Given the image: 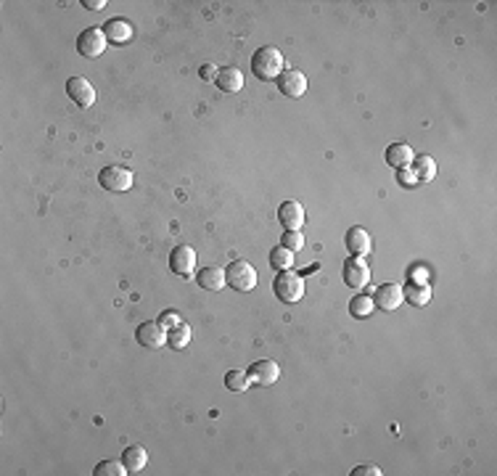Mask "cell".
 <instances>
[{
    "label": "cell",
    "instance_id": "6da1fadb",
    "mask_svg": "<svg viewBox=\"0 0 497 476\" xmlns=\"http://www.w3.org/2000/svg\"><path fill=\"white\" fill-rule=\"evenodd\" d=\"M283 53L273 45H265L251 56V75L262 80V82H273L283 75Z\"/></svg>",
    "mask_w": 497,
    "mask_h": 476
},
{
    "label": "cell",
    "instance_id": "7a4b0ae2",
    "mask_svg": "<svg viewBox=\"0 0 497 476\" xmlns=\"http://www.w3.org/2000/svg\"><path fill=\"white\" fill-rule=\"evenodd\" d=\"M273 291L283 304H297L304 297V281L291 270H281L273 281Z\"/></svg>",
    "mask_w": 497,
    "mask_h": 476
},
{
    "label": "cell",
    "instance_id": "3957f363",
    "mask_svg": "<svg viewBox=\"0 0 497 476\" xmlns=\"http://www.w3.org/2000/svg\"><path fill=\"white\" fill-rule=\"evenodd\" d=\"M225 278H228V286L236 288V291H251L257 286V270L246 260H236V262L228 265Z\"/></svg>",
    "mask_w": 497,
    "mask_h": 476
},
{
    "label": "cell",
    "instance_id": "277c9868",
    "mask_svg": "<svg viewBox=\"0 0 497 476\" xmlns=\"http://www.w3.org/2000/svg\"><path fill=\"white\" fill-rule=\"evenodd\" d=\"M101 188H106L109 193H122V191L133 188V172L124 167H103L98 175Z\"/></svg>",
    "mask_w": 497,
    "mask_h": 476
},
{
    "label": "cell",
    "instance_id": "5b68a950",
    "mask_svg": "<svg viewBox=\"0 0 497 476\" xmlns=\"http://www.w3.org/2000/svg\"><path fill=\"white\" fill-rule=\"evenodd\" d=\"M77 50H80L85 59H98L101 53L106 50V35H103V29H101V27H87L85 32H80Z\"/></svg>",
    "mask_w": 497,
    "mask_h": 476
},
{
    "label": "cell",
    "instance_id": "8992f818",
    "mask_svg": "<svg viewBox=\"0 0 497 476\" xmlns=\"http://www.w3.org/2000/svg\"><path fill=\"white\" fill-rule=\"evenodd\" d=\"M135 339L138 344H143L146 350H159V347L167 344V328L159 320H146V323L138 326Z\"/></svg>",
    "mask_w": 497,
    "mask_h": 476
},
{
    "label": "cell",
    "instance_id": "52a82bcc",
    "mask_svg": "<svg viewBox=\"0 0 497 476\" xmlns=\"http://www.w3.org/2000/svg\"><path fill=\"white\" fill-rule=\"evenodd\" d=\"M193 267H196V251L191 249V246L180 244V246H175L170 251V270H172L175 276L188 278L193 273Z\"/></svg>",
    "mask_w": 497,
    "mask_h": 476
},
{
    "label": "cell",
    "instance_id": "ba28073f",
    "mask_svg": "<svg viewBox=\"0 0 497 476\" xmlns=\"http://www.w3.org/2000/svg\"><path fill=\"white\" fill-rule=\"evenodd\" d=\"M341 278L349 288H362L368 281H371V267L362 257H352L344 262V270H341Z\"/></svg>",
    "mask_w": 497,
    "mask_h": 476
},
{
    "label": "cell",
    "instance_id": "9c48e42d",
    "mask_svg": "<svg viewBox=\"0 0 497 476\" xmlns=\"http://www.w3.org/2000/svg\"><path fill=\"white\" fill-rule=\"evenodd\" d=\"M66 93L80 109H90L96 103V90H93V85L87 82L85 77H69L66 80Z\"/></svg>",
    "mask_w": 497,
    "mask_h": 476
},
{
    "label": "cell",
    "instance_id": "30bf717a",
    "mask_svg": "<svg viewBox=\"0 0 497 476\" xmlns=\"http://www.w3.org/2000/svg\"><path fill=\"white\" fill-rule=\"evenodd\" d=\"M278 90L286 98H302L307 93V77L299 69H283V75L278 77Z\"/></svg>",
    "mask_w": 497,
    "mask_h": 476
},
{
    "label": "cell",
    "instance_id": "8fae6325",
    "mask_svg": "<svg viewBox=\"0 0 497 476\" xmlns=\"http://www.w3.org/2000/svg\"><path fill=\"white\" fill-rule=\"evenodd\" d=\"M373 302H376L378 310L394 313L399 304L405 302V297H402V286H399V283H384V286H378L376 288V294H373Z\"/></svg>",
    "mask_w": 497,
    "mask_h": 476
},
{
    "label": "cell",
    "instance_id": "7c38bea8",
    "mask_svg": "<svg viewBox=\"0 0 497 476\" xmlns=\"http://www.w3.org/2000/svg\"><path fill=\"white\" fill-rule=\"evenodd\" d=\"M246 373L254 387H273L275 381H278V376H281V368L273 360H260V363L251 365Z\"/></svg>",
    "mask_w": 497,
    "mask_h": 476
},
{
    "label": "cell",
    "instance_id": "4fadbf2b",
    "mask_svg": "<svg viewBox=\"0 0 497 476\" xmlns=\"http://www.w3.org/2000/svg\"><path fill=\"white\" fill-rule=\"evenodd\" d=\"M278 220L283 223L286 230H299V228L304 225V207L297 199L283 201L281 209H278Z\"/></svg>",
    "mask_w": 497,
    "mask_h": 476
},
{
    "label": "cell",
    "instance_id": "5bb4252c",
    "mask_svg": "<svg viewBox=\"0 0 497 476\" xmlns=\"http://www.w3.org/2000/svg\"><path fill=\"white\" fill-rule=\"evenodd\" d=\"M344 244H347V249L352 257H365V254H371V246H373L371 233H368L365 228H349Z\"/></svg>",
    "mask_w": 497,
    "mask_h": 476
},
{
    "label": "cell",
    "instance_id": "9a60e30c",
    "mask_svg": "<svg viewBox=\"0 0 497 476\" xmlns=\"http://www.w3.org/2000/svg\"><path fill=\"white\" fill-rule=\"evenodd\" d=\"M217 88L223 90V93H238V90L244 88V72L238 69V66H225L217 72Z\"/></svg>",
    "mask_w": 497,
    "mask_h": 476
},
{
    "label": "cell",
    "instance_id": "2e32d148",
    "mask_svg": "<svg viewBox=\"0 0 497 476\" xmlns=\"http://www.w3.org/2000/svg\"><path fill=\"white\" fill-rule=\"evenodd\" d=\"M103 35L106 40H112V43H130L133 40V24L127 22V19H109L106 24H103Z\"/></svg>",
    "mask_w": 497,
    "mask_h": 476
},
{
    "label": "cell",
    "instance_id": "e0dca14e",
    "mask_svg": "<svg viewBox=\"0 0 497 476\" xmlns=\"http://www.w3.org/2000/svg\"><path fill=\"white\" fill-rule=\"evenodd\" d=\"M402 297L415 304V307H426L431 302V286L426 281H410L408 286L402 288Z\"/></svg>",
    "mask_w": 497,
    "mask_h": 476
},
{
    "label": "cell",
    "instance_id": "ac0fdd59",
    "mask_svg": "<svg viewBox=\"0 0 497 476\" xmlns=\"http://www.w3.org/2000/svg\"><path fill=\"white\" fill-rule=\"evenodd\" d=\"M413 149L408 143H392L389 149H386V162L392 170H405L408 164H413Z\"/></svg>",
    "mask_w": 497,
    "mask_h": 476
},
{
    "label": "cell",
    "instance_id": "d6986e66",
    "mask_svg": "<svg viewBox=\"0 0 497 476\" xmlns=\"http://www.w3.org/2000/svg\"><path fill=\"white\" fill-rule=\"evenodd\" d=\"M196 281H199V286L207 288V291H220V288H225V283H228V278H225V270H223V267H217V265H209V267H204Z\"/></svg>",
    "mask_w": 497,
    "mask_h": 476
},
{
    "label": "cell",
    "instance_id": "ffe728a7",
    "mask_svg": "<svg viewBox=\"0 0 497 476\" xmlns=\"http://www.w3.org/2000/svg\"><path fill=\"white\" fill-rule=\"evenodd\" d=\"M146 461H149V455H146V450L140 445H133V447H127L122 452V463L130 474H140L146 468Z\"/></svg>",
    "mask_w": 497,
    "mask_h": 476
},
{
    "label": "cell",
    "instance_id": "44dd1931",
    "mask_svg": "<svg viewBox=\"0 0 497 476\" xmlns=\"http://www.w3.org/2000/svg\"><path fill=\"white\" fill-rule=\"evenodd\" d=\"M413 175L418 177V183H429V180H434V175H436L434 156H429V154H418V156L413 159Z\"/></svg>",
    "mask_w": 497,
    "mask_h": 476
},
{
    "label": "cell",
    "instance_id": "7402d4cb",
    "mask_svg": "<svg viewBox=\"0 0 497 476\" xmlns=\"http://www.w3.org/2000/svg\"><path fill=\"white\" fill-rule=\"evenodd\" d=\"M188 341H191V326H188V323H180V326L167 331V344H170L172 350H186Z\"/></svg>",
    "mask_w": 497,
    "mask_h": 476
},
{
    "label": "cell",
    "instance_id": "603a6c76",
    "mask_svg": "<svg viewBox=\"0 0 497 476\" xmlns=\"http://www.w3.org/2000/svg\"><path fill=\"white\" fill-rule=\"evenodd\" d=\"M291 265H294V251H288L286 246L270 249V267H275V270H291Z\"/></svg>",
    "mask_w": 497,
    "mask_h": 476
},
{
    "label": "cell",
    "instance_id": "cb8c5ba5",
    "mask_svg": "<svg viewBox=\"0 0 497 476\" xmlns=\"http://www.w3.org/2000/svg\"><path fill=\"white\" fill-rule=\"evenodd\" d=\"M373 310H376V302H373V297H365V294L349 302V315L352 318H368Z\"/></svg>",
    "mask_w": 497,
    "mask_h": 476
},
{
    "label": "cell",
    "instance_id": "d4e9b609",
    "mask_svg": "<svg viewBox=\"0 0 497 476\" xmlns=\"http://www.w3.org/2000/svg\"><path fill=\"white\" fill-rule=\"evenodd\" d=\"M248 373L246 371H230V373H225V387L230 389V392H246L248 389Z\"/></svg>",
    "mask_w": 497,
    "mask_h": 476
},
{
    "label": "cell",
    "instance_id": "484cf974",
    "mask_svg": "<svg viewBox=\"0 0 497 476\" xmlns=\"http://www.w3.org/2000/svg\"><path fill=\"white\" fill-rule=\"evenodd\" d=\"M93 474L96 476H124V474H130V471H127L124 463H119V461H103V463L96 466Z\"/></svg>",
    "mask_w": 497,
    "mask_h": 476
},
{
    "label": "cell",
    "instance_id": "4316f807",
    "mask_svg": "<svg viewBox=\"0 0 497 476\" xmlns=\"http://www.w3.org/2000/svg\"><path fill=\"white\" fill-rule=\"evenodd\" d=\"M304 236L299 233V230H286L283 233V238H281V246H286L288 251H299V249H304Z\"/></svg>",
    "mask_w": 497,
    "mask_h": 476
},
{
    "label": "cell",
    "instance_id": "83f0119b",
    "mask_svg": "<svg viewBox=\"0 0 497 476\" xmlns=\"http://www.w3.org/2000/svg\"><path fill=\"white\" fill-rule=\"evenodd\" d=\"M159 323H162V326L167 328V331H170V328L180 326V323H183V318H180V315L175 313V310H167V313H162V318H159Z\"/></svg>",
    "mask_w": 497,
    "mask_h": 476
},
{
    "label": "cell",
    "instance_id": "f1b7e54d",
    "mask_svg": "<svg viewBox=\"0 0 497 476\" xmlns=\"http://www.w3.org/2000/svg\"><path fill=\"white\" fill-rule=\"evenodd\" d=\"M384 471L378 468V466H357L355 471H352V476H381Z\"/></svg>",
    "mask_w": 497,
    "mask_h": 476
},
{
    "label": "cell",
    "instance_id": "f546056e",
    "mask_svg": "<svg viewBox=\"0 0 497 476\" xmlns=\"http://www.w3.org/2000/svg\"><path fill=\"white\" fill-rule=\"evenodd\" d=\"M199 75H201V80H207V82H209V80H217V72H214V66H212V64H204Z\"/></svg>",
    "mask_w": 497,
    "mask_h": 476
},
{
    "label": "cell",
    "instance_id": "4dcf8cb0",
    "mask_svg": "<svg viewBox=\"0 0 497 476\" xmlns=\"http://www.w3.org/2000/svg\"><path fill=\"white\" fill-rule=\"evenodd\" d=\"M399 180H402V186H415L418 183V177L408 172V170H399Z\"/></svg>",
    "mask_w": 497,
    "mask_h": 476
},
{
    "label": "cell",
    "instance_id": "1f68e13d",
    "mask_svg": "<svg viewBox=\"0 0 497 476\" xmlns=\"http://www.w3.org/2000/svg\"><path fill=\"white\" fill-rule=\"evenodd\" d=\"M82 6L90 8V11H101V8H106V3H103V0H85Z\"/></svg>",
    "mask_w": 497,
    "mask_h": 476
}]
</instances>
